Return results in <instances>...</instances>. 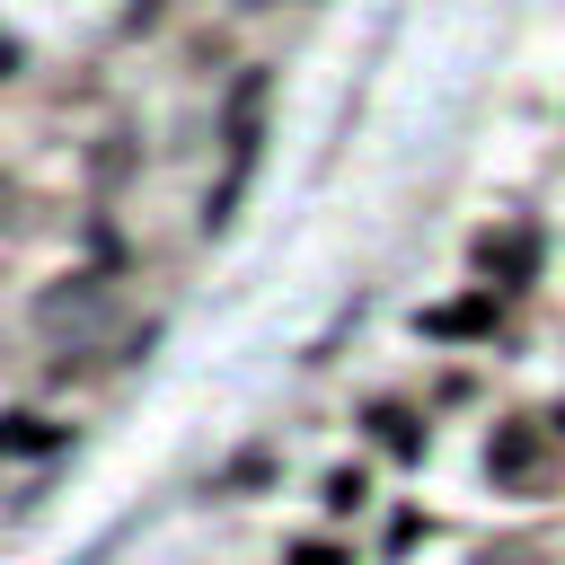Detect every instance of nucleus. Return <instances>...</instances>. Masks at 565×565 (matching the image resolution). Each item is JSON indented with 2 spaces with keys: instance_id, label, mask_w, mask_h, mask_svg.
Masks as SVG:
<instances>
[{
  "instance_id": "nucleus-12",
  "label": "nucleus",
  "mask_w": 565,
  "mask_h": 565,
  "mask_svg": "<svg viewBox=\"0 0 565 565\" xmlns=\"http://www.w3.org/2000/svg\"><path fill=\"white\" fill-rule=\"evenodd\" d=\"M539 424H547V441H556V450H565V397H556V406H547V415H539Z\"/></svg>"
},
{
  "instance_id": "nucleus-13",
  "label": "nucleus",
  "mask_w": 565,
  "mask_h": 565,
  "mask_svg": "<svg viewBox=\"0 0 565 565\" xmlns=\"http://www.w3.org/2000/svg\"><path fill=\"white\" fill-rule=\"evenodd\" d=\"M230 9H238V18H265V9H274V0H230Z\"/></svg>"
},
{
  "instance_id": "nucleus-7",
  "label": "nucleus",
  "mask_w": 565,
  "mask_h": 565,
  "mask_svg": "<svg viewBox=\"0 0 565 565\" xmlns=\"http://www.w3.org/2000/svg\"><path fill=\"white\" fill-rule=\"evenodd\" d=\"M477 406H494V371H477V362H433V380H424V415H477Z\"/></svg>"
},
{
  "instance_id": "nucleus-2",
  "label": "nucleus",
  "mask_w": 565,
  "mask_h": 565,
  "mask_svg": "<svg viewBox=\"0 0 565 565\" xmlns=\"http://www.w3.org/2000/svg\"><path fill=\"white\" fill-rule=\"evenodd\" d=\"M415 335L424 344H441V353H468V344H494V353H512V300H494V291H441L433 309H415Z\"/></svg>"
},
{
  "instance_id": "nucleus-5",
  "label": "nucleus",
  "mask_w": 565,
  "mask_h": 565,
  "mask_svg": "<svg viewBox=\"0 0 565 565\" xmlns=\"http://www.w3.org/2000/svg\"><path fill=\"white\" fill-rule=\"evenodd\" d=\"M441 539H450V521H441L433 503H415V494H388L380 521H371V556H380V565H415V556L441 547Z\"/></svg>"
},
{
  "instance_id": "nucleus-14",
  "label": "nucleus",
  "mask_w": 565,
  "mask_h": 565,
  "mask_svg": "<svg viewBox=\"0 0 565 565\" xmlns=\"http://www.w3.org/2000/svg\"><path fill=\"white\" fill-rule=\"evenodd\" d=\"M9 194H18V185H9V177H0V203H9Z\"/></svg>"
},
{
  "instance_id": "nucleus-3",
  "label": "nucleus",
  "mask_w": 565,
  "mask_h": 565,
  "mask_svg": "<svg viewBox=\"0 0 565 565\" xmlns=\"http://www.w3.org/2000/svg\"><path fill=\"white\" fill-rule=\"evenodd\" d=\"M547 459H556V441H547V424L530 406H503L486 424V441H477V468H486L494 494H530V477H547Z\"/></svg>"
},
{
  "instance_id": "nucleus-1",
  "label": "nucleus",
  "mask_w": 565,
  "mask_h": 565,
  "mask_svg": "<svg viewBox=\"0 0 565 565\" xmlns=\"http://www.w3.org/2000/svg\"><path fill=\"white\" fill-rule=\"evenodd\" d=\"M539 265H547V230H539L530 212H503V221H486V230L468 238V274H477V291H494V300H530V291H539Z\"/></svg>"
},
{
  "instance_id": "nucleus-8",
  "label": "nucleus",
  "mask_w": 565,
  "mask_h": 565,
  "mask_svg": "<svg viewBox=\"0 0 565 565\" xmlns=\"http://www.w3.org/2000/svg\"><path fill=\"white\" fill-rule=\"evenodd\" d=\"M62 441H71V424H62V415L0 406V468H9V459H44V450H62Z\"/></svg>"
},
{
  "instance_id": "nucleus-6",
  "label": "nucleus",
  "mask_w": 565,
  "mask_h": 565,
  "mask_svg": "<svg viewBox=\"0 0 565 565\" xmlns=\"http://www.w3.org/2000/svg\"><path fill=\"white\" fill-rule=\"evenodd\" d=\"M309 503L327 512V530H353V521H371L388 494H380V477H371V459H327L318 477H309Z\"/></svg>"
},
{
  "instance_id": "nucleus-9",
  "label": "nucleus",
  "mask_w": 565,
  "mask_h": 565,
  "mask_svg": "<svg viewBox=\"0 0 565 565\" xmlns=\"http://www.w3.org/2000/svg\"><path fill=\"white\" fill-rule=\"evenodd\" d=\"M282 565H353V547H344V530H300V539H282Z\"/></svg>"
},
{
  "instance_id": "nucleus-4",
  "label": "nucleus",
  "mask_w": 565,
  "mask_h": 565,
  "mask_svg": "<svg viewBox=\"0 0 565 565\" xmlns=\"http://www.w3.org/2000/svg\"><path fill=\"white\" fill-rule=\"evenodd\" d=\"M353 441H362V459H388L397 477H415L433 459V415L415 397H362L353 406Z\"/></svg>"
},
{
  "instance_id": "nucleus-10",
  "label": "nucleus",
  "mask_w": 565,
  "mask_h": 565,
  "mask_svg": "<svg viewBox=\"0 0 565 565\" xmlns=\"http://www.w3.org/2000/svg\"><path fill=\"white\" fill-rule=\"evenodd\" d=\"M274 468H282L274 450H238V459H230V486H274Z\"/></svg>"
},
{
  "instance_id": "nucleus-11",
  "label": "nucleus",
  "mask_w": 565,
  "mask_h": 565,
  "mask_svg": "<svg viewBox=\"0 0 565 565\" xmlns=\"http://www.w3.org/2000/svg\"><path fill=\"white\" fill-rule=\"evenodd\" d=\"M486 565H547V556H530V547H486Z\"/></svg>"
}]
</instances>
